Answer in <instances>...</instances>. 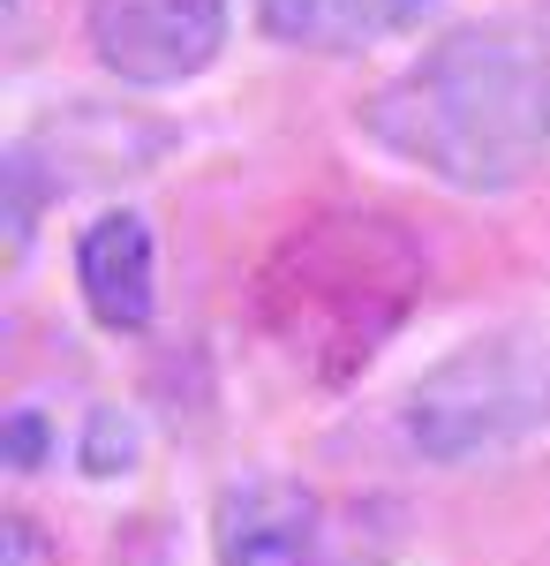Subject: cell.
<instances>
[{
    "instance_id": "obj_1",
    "label": "cell",
    "mask_w": 550,
    "mask_h": 566,
    "mask_svg": "<svg viewBox=\"0 0 550 566\" xmlns=\"http://www.w3.org/2000/svg\"><path fill=\"white\" fill-rule=\"evenodd\" d=\"M362 129L461 197H512L550 167V45L520 23H461L370 91Z\"/></svg>"
},
{
    "instance_id": "obj_2",
    "label": "cell",
    "mask_w": 550,
    "mask_h": 566,
    "mask_svg": "<svg viewBox=\"0 0 550 566\" xmlns=\"http://www.w3.org/2000/svg\"><path fill=\"white\" fill-rule=\"evenodd\" d=\"M423 287L430 258L400 219L339 205L272 242V258L256 264L250 310L295 370H309L317 386H347L415 317Z\"/></svg>"
},
{
    "instance_id": "obj_3",
    "label": "cell",
    "mask_w": 550,
    "mask_h": 566,
    "mask_svg": "<svg viewBox=\"0 0 550 566\" xmlns=\"http://www.w3.org/2000/svg\"><path fill=\"white\" fill-rule=\"evenodd\" d=\"M400 431L437 469H467V461H490L520 438L550 431V333L506 325L430 363L408 386Z\"/></svg>"
},
{
    "instance_id": "obj_4",
    "label": "cell",
    "mask_w": 550,
    "mask_h": 566,
    "mask_svg": "<svg viewBox=\"0 0 550 566\" xmlns=\"http://www.w3.org/2000/svg\"><path fill=\"white\" fill-rule=\"evenodd\" d=\"M226 31H234L226 0H91L84 8V39L98 69L136 91L197 84L226 53Z\"/></svg>"
},
{
    "instance_id": "obj_5",
    "label": "cell",
    "mask_w": 550,
    "mask_h": 566,
    "mask_svg": "<svg viewBox=\"0 0 550 566\" xmlns=\"http://www.w3.org/2000/svg\"><path fill=\"white\" fill-rule=\"evenodd\" d=\"M347 522L295 476H242L212 506V552L219 566H370Z\"/></svg>"
},
{
    "instance_id": "obj_6",
    "label": "cell",
    "mask_w": 550,
    "mask_h": 566,
    "mask_svg": "<svg viewBox=\"0 0 550 566\" xmlns=\"http://www.w3.org/2000/svg\"><path fill=\"white\" fill-rule=\"evenodd\" d=\"M76 287L106 333H144L159 303V242L144 212H98L76 242Z\"/></svg>"
},
{
    "instance_id": "obj_7",
    "label": "cell",
    "mask_w": 550,
    "mask_h": 566,
    "mask_svg": "<svg viewBox=\"0 0 550 566\" xmlns=\"http://www.w3.org/2000/svg\"><path fill=\"white\" fill-rule=\"evenodd\" d=\"M0 189H8V212H0V227H8V264L31 258V234H39L45 205L61 197V175L45 167V144L39 136H15L8 151H0Z\"/></svg>"
},
{
    "instance_id": "obj_8",
    "label": "cell",
    "mask_w": 550,
    "mask_h": 566,
    "mask_svg": "<svg viewBox=\"0 0 550 566\" xmlns=\"http://www.w3.org/2000/svg\"><path fill=\"white\" fill-rule=\"evenodd\" d=\"M128 461H136V423L121 408H98L84 423V469L91 476H128Z\"/></svg>"
},
{
    "instance_id": "obj_9",
    "label": "cell",
    "mask_w": 550,
    "mask_h": 566,
    "mask_svg": "<svg viewBox=\"0 0 550 566\" xmlns=\"http://www.w3.org/2000/svg\"><path fill=\"white\" fill-rule=\"evenodd\" d=\"M437 0H332L339 31H362V39H384V31H415Z\"/></svg>"
},
{
    "instance_id": "obj_10",
    "label": "cell",
    "mask_w": 550,
    "mask_h": 566,
    "mask_svg": "<svg viewBox=\"0 0 550 566\" xmlns=\"http://www.w3.org/2000/svg\"><path fill=\"white\" fill-rule=\"evenodd\" d=\"M256 15H264V31L272 39H317V31H332V0H256Z\"/></svg>"
},
{
    "instance_id": "obj_11",
    "label": "cell",
    "mask_w": 550,
    "mask_h": 566,
    "mask_svg": "<svg viewBox=\"0 0 550 566\" xmlns=\"http://www.w3.org/2000/svg\"><path fill=\"white\" fill-rule=\"evenodd\" d=\"M45 461V416L39 408H15L8 416V469H39Z\"/></svg>"
},
{
    "instance_id": "obj_12",
    "label": "cell",
    "mask_w": 550,
    "mask_h": 566,
    "mask_svg": "<svg viewBox=\"0 0 550 566\" xmlns=\"http://www.w3.org/2000/svg\"><path fill=\"white\" fill-rule=\"evenodd\" d=\"M0 566H45L39 522H23V514H8V522H0Z\"/></svg>"
}]
</instances>
